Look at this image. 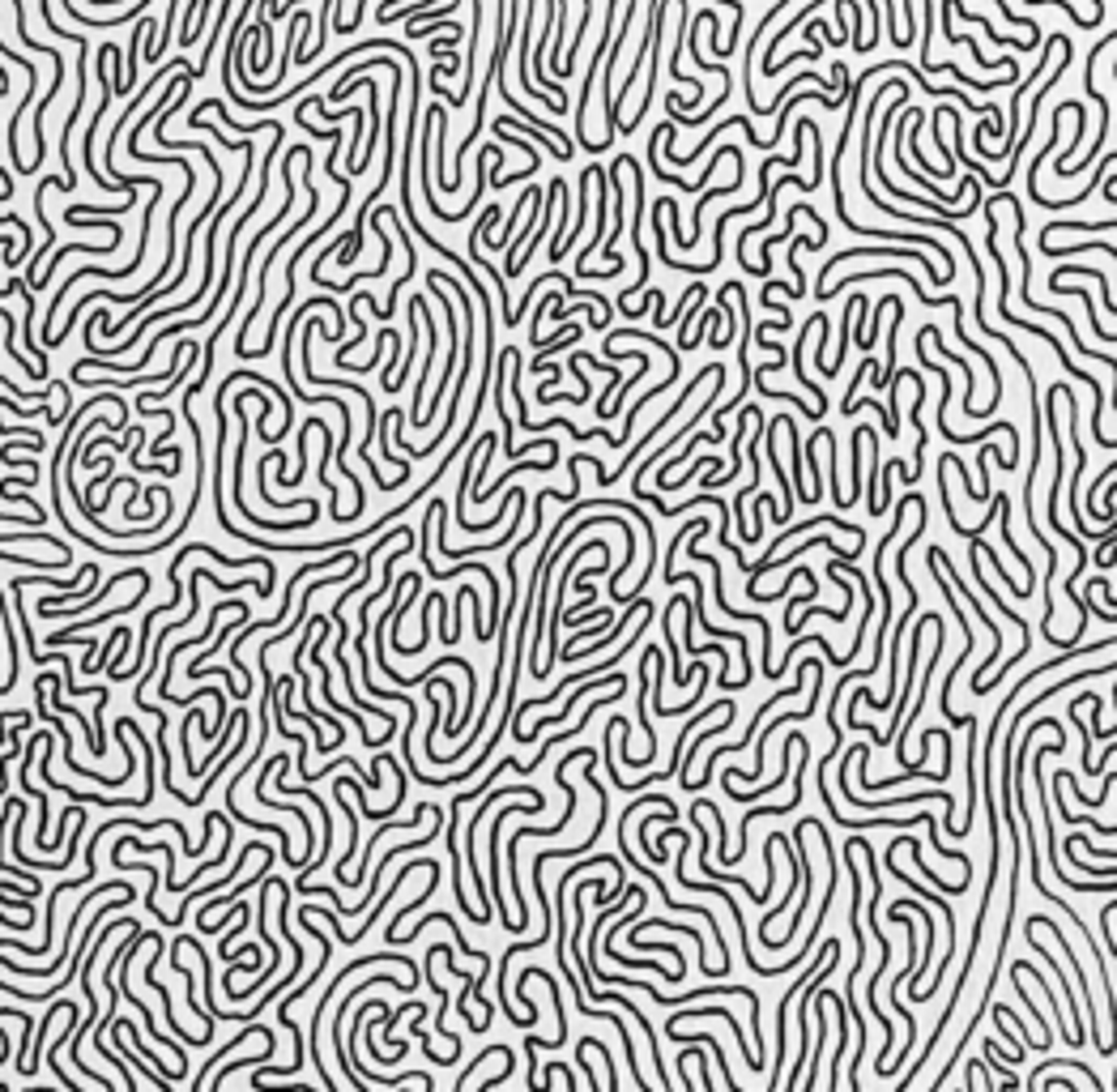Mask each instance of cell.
Returning <instances> with one entry per match:
<instances>
[{"label": "cell", "instance_id": "obj_1", "mask_svg": "<svg viewBox=\"0 0 1117 1092\" xmlns=\"http://www.w3.org/2000/svg\"><path fill=\"white\" fill-rule=\"evenodd\" d=\"M917 355H922V363H934V359H930V333H925V328H922V333H917ZM934 375H938V380H943V402H938V410H934V427L943 431V440H947V444H985V440H994V436H1007V444H1010V457H1015V461H1019V431L1010 427V422H994V427H985L981 436H968V440H964V436H956V431L947 427L951 375H947L943 368H934Z\"/></svg>", "mask_w": 1117, "mask_h": 1092}, {"label": "cell", "instance_id": "obj_2", "mask_svg": "<svg viewBox=\"0 0 1117 1092\" xmlns=\"http://www.w3.org/2000/svg\"><path fill=\"white\" fill-rule=\"evenodd\" d=\"M797 671H802V678H806L810 671H815V657H806V662H797ZM802 678H797V683H790V687H785V691H776V696H772V700H763V704H759V713H755V721H751V725H747V734H743V738H738V743H730V747H716V751H709V756H704V772H700V777H696V781H687V790H704V785H712V772H716V764H721V756H734V751H747L751 743H755V734H759V730H755V725H759V718H763V713H772V709H776V704H781V700H790V696H797V691H802Z\"/></svg>", "mask_w": 1117, "mask_h": 1092}, {"label": "cell", "instance_id": "obj_3", "mask_svg": "<svg viewBox=\"0 0 1117 1092\" xmlns=\"http://www.w3.org/2000/svg\"><path fill=\"white\" fill-rule=\"evenodd\" d=\"M687 606V597H669L666 602V610H662V632H666V649H669V678H674V687H687V678H700V671H704V662H696L687 671L683 666V649L674 644V615L678 610Z\"/></svg>", "mask_w": 1117, "mask_h": 1092}, {"label": "cell", "instance_id": "obj_4", "mask_svg": "<svg viewBox=\"0 0 1117 1092\" xmlns=\"http://www.w3.org/2000/svg\"><path fill=\"white\" fill-rule=\"evenodd\" d=\"M0 56H5V65H26V61H21V52H9V47H5V52H0ZM26 68H30V90L21 94V103L14 108V120H9V128H5V141H9V158H14V167H18V171H30V162L21 158V150H18V120H21V111H26L30 103H34V86H39V68H34V65H26Z\"/></svg>", "mask_w": 1117, "mask_h": 1092}, {"label": "cell", "instance_id": "obj_5", "mask_svg": "<svg viewBox=\"0 0 1117 1092\" xmlns=\"http://www.w3.org/2000/svg\"><path fill=\"white\" fill-rule=\"evenodd\" d=\"M823 321H828V316L815 312V316H810V321L802 325V333H797V346H794V371H797V384H802V389H806L810 397H815V406L823 410V415H828V393H823L819 384L806 375V368H802V346H806V337H810V333H819V325H823Z\"/></svg>", "mask_w": 1117, "mask_h": 1092}, {"label": "cell", "instance_id": "obj_6", "mask_svg": "<svg viewBox=\"0 0 1117 1092\" xmlns=\"http://www.w3.org/2000/svg\"><path fill=\"white\" fill-rule=\"evenodd\" d=\"M576 1046L589 1050V1054H597V1059L606 1063V1088H610V1092H619V1059H610V1046H606V1041H597V1037H580Z\"/></svg>", "mask_w": 1117, "mask_h": 1092}, {"label": "cell", "instance_id": "obj_7", "mask_svg": "<svg viewBox=\"0 0 1117 1092\" xmlns=\"http://www.w3.org/2000/svg\"><path fill=\"white\" fill-rule=\"evenodd\" d=\"M981 1054H985V1063H990V1071H998V1079H1003V1088H1019V1075H1010V1071H1007L1010 1054L998 1050V1041H985Z\"/></svg>", "mask_w": 1117, "mask_h": 1092}, {"label": "cell", "instance_id": "obj_8", "mask_svg": "<svg viewBox=\"0 0 1117 1092\" xmlns=\"http://www.w3.org/2000/svg\"><path fill=\"white\" fill-rule=\"evenodd\" d=\"M5 355L14 359V363H21V371H26V375L43 380V368H30V363L18 355V325H14V316H9V308H5Z\"/></svg>", "mask_w": 1117, "mask_h": 1092}, {"label": "cell", "instance_id": "obj_9", "mask_svg": "<svg viewBox=\"0 0 1117 1092\" xmlns=\"http://www.w3.org/2000/svg\"><path fill=\"white\" fill-rule=\"evenodd\" d=\"M18 615V610H14ZM14 615H5V649H9V675H5V691H14L18 683V628H14Z\"/></svg>", "mask_w": 1117, "mask_h": 1092}, {"label": "cell", "instance_id": "obj_10", "mask_svg": "<svg viewBox=\"0 0 1117 1092\" xmlns=\"http://www.w3.org/2000/svg\"><path fill=\"white\" fill-rule=\"evenodd\" d=\"M891 86H896V81H887V86H879V90H875V99H870V108H866V115H870V120H875L879 103H883V94H887ZM870 150H875V141H870V133H866V137H862V162H870Z\"/></svg>", "mask_w": 1117, "mask_h": 1092}, {"label": "cell", "instance_id": "obj_11", "mask_svg": "<svg viewBox=\"0 0 1117 1092\" xmlns=\"http://www.w3.org/2000/svg\"><path fill=\"white\" fill-rule=\"evenodd\" d=\"M248 918H252V913H243V918H235V926H231V931H222V935H218V956H231L235 939L243 935V926H248Z\"/></svg>", "mask_w": 1117, "mask_h": 1092}, {"label": "cell", "instance_id": "obj_12", "mask_svg": "<svg viewBox=\"0 0 1117 1092\" xmlns=\"http://www.w3.org/2000/svg\"><path fill=\"white\" fill-rule=\"evenodd\" d=\"M5 469H14V474H39V461L18 457V453H5Z\"/></svg>", "mask_w": 1117, "mask_h": 1092}, {"label": "cell", "instance_id": "obj_13", "mask_svg": "<svg viewBox=\"0 0 1117 1092\" xmlns=\"http://www.w3.org/2000/svg\"><path fill=\"white\" fill-rule=\"evenodd\" d=\"M666 214H669V227H674V243H683V248H687V231H683V222H678L674 197H666Z\"/></svg>", "mask_w": 1117, "mask_h": 1092}, {"label": "cell", "instance_id": "obj_14", "mask_svg": "<svg viewBox=\"0 0 1117 1092\" xmlns=\"http://www.w3.org/2000/svg\"><path fill=\"white\" fill-rule=\"evenodd\" d=\"M550 1075H559L563 1084H568V1092H576V1088H580V1084H576V1071H572L568 1063H550V1067H546V1079H550Z\"/></svg>", "mask_w": 1117, "mask_h": 1092}, {"label": "cell", "instance_id": "obj_15", "mask_svg": "<svg viewBox=\"0 0 1117 1092\" xmlns=\"http://www.w3.org/2000/svg\"><path fill=\"white\" fill-rule=\"evenodd\" d=\"M5 738H9V751H5V760H18V756H21V725L14 721V725H9V734H5Z\"/></svg>", "mask_w": 1117, "mask_h": 1092}]
</instances>
